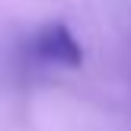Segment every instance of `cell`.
Segmentation results:
<instances>
[{"mask_svg":"<svg viewBox=\"0 0 131 131\" xmlns=\"http://www.w3.org/2000/svg\"><path fill=\"white\" fill-rule=\"evenodd\" d=\"M32 51H35L38 61L58 64V67H77V64L83 61L80 42L74 38V32H70L64 23L45 26V29L35 35V42H32Z\"/></svg>","mask_w":131,"mask_h":131,"instance_id":"obj_1","label":"cell"}]
</instances>
